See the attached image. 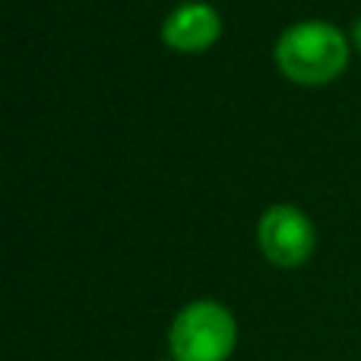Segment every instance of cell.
<instances>
[{
	"label": "cell",
	"mask_w": 361,
	"mask_h": 361,
	"mask_svg": "<svg viewBox=\"0 0 361 361\" xmlns=\"http://www.w3.org/2000/svg\"><path fill=\"white\" fill-rule=\"evenodd\" d=\"M345 38L326 23H298L276 42V61L282 73L298 82H326L345 67Z\"/></svg>",
	"instance_id": "6da1fadb"
},
{
	"label": "cell",
	"mask_w": 361,
	"mask_h": 361,
	"mask_svg": "<svg viewBox=\"0 0 361 361\" xmlns=\"http://www.w3.org/2000/svg\"><path fill=\"white\" fill-rule=\"evenodd\" d=\"M235 317L216 301H193L175 317L169 349L175 361H225L235 349Z\"/></svg>",
	"instance_id": "7a4b0ae2"
},
{
	"label": "cell",
	"mask_w": 361,
	"mask_h": 361,
	"mask_svg": "<svg viewBox=\"0 0 361 361\" xmlns=\"http://www.w3.org/2000/svg\"><path fill=\"white\" fill-rule=\"evenodd\" d=\"M260 247L276 267H298L311 257L314 228L295 206H269L260 219Z\"/></svg>",
	"instance_id": "3957f363"
},
{
	"label": "cell",
	"mask_w": 361,
	"mask_h": 361,
	"mask_svg": "<svg viewBox=\"0 0 361 361\" xmlns=\"http://www.w3.org/2000/svg\"><path fill=\"white\" fill-rule=\"evenodd\" d=\"M219 35V16L209 4H184L165 19L162 38L178 51H200Z\"/></svg>",
	"instance_id": "277c9868"
},
{
	"label": "cell",
	"mask_w": 361,
	"mask_h": 361,
	"mask_svg": "<svg viewBox=\"0 0 361 361\" xmlns=\"http://www.w3.org/2000/svg\"><path fill=\"white\" fill-rule=\"evenodd\" d=\"M355 44H358V48H361V19H358V23H355Z\"/></svg>",
	"instance_id": "5b68a950"
}]
</instances>
